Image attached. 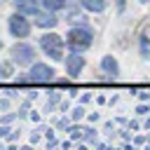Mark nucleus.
Returning <instances> with one entry per match:
<instances>
[{
  "label": "nucleus",
  "instance_id": "obj_2",
  "mask_svg": "<svg viewBox=\"0 0 150 150\" xmlns=\"http://www.w3.org/2000/svg\"><path fill=\"white\" fill-rule=\"evenodd\" d=\"M68 45L73 52H80V49H87L91 45V33L89 30H82V28H73L68 33Z\"/></svg>",
  "mask_w": 150,
  "mask_h": 150
},
{
  "label": "nucleus",
  "instance_id": "obj_10",
  "mask_svg": "<svg viewBox=\"0 0 150 150\" xmlns=\"http://www.w3.org/2000/svg\"><path fill=\"white\" fill-rule=\"evenodd\" d=\"M101 66H103V70H108V73H112V75H117V61L112 59V56H105L103 61H101Z\"/></svg>",
  "mask_w": 150,
  "mask_h": 150
},
{
  "label": "nucleus",
  "instance_id": "obj_13",
  "mask_svg": "<svg viewBox=\"0 0 150 150\" xmlns=\"http://www.w3.org/2000/svg\"><path fill=\"white\" fill-rule=\"evenodd\" d=\"M124 5H127V0H117V9H120V12L124 9Z\"/></svg>",
  "mask_w": 150,
  "mask_h": 150
},
{
  "label": "nucleus",
  "instance_id": "obj_6",
  "mask_svg": "<svg viewBox=\"0 0 150 150\" xmlns=\"http://www.w3.org/2000/svg\"><path fill=\"white\" fill-rule=\"evenodd\" d=\"M66 66H68V75H77V73L82 70V66H84V59L73 54V56L68 59V63H66Z\"/></svg>",
  "mask_w": 150,
  "mask_h": 150
},
{
  "label": "nucleus",
  "instance_id": "obj_4",
  "mask_svg": "<svg viewBox=\"0 0 150 150\" xmlns=\"http://www.w3.org/2000/svg\"><path fill=\"white\" fill-rule=\"evenodd\" d=\"M9 30H12L16 38H26V35H28V30H30V26H28V21H26L23 16L14 14V16L9 19Z\"/></svg>",
  "mask_w": 150,
  "mask_h": 150
},
{
  "label": "nucleus",
  "instance_id": "obj_9",
  "mask_svg": "<svg viewBox=\"0 0 150 150\" xmlns=\"http://www.w3.org/2000/svg\"><path fill=\"white\" fill-rule=\"evenodd\" d=\"M82 5L91 12H103L105 9V0H82Z\"/></svg>",
  "mask_w": 150,
  "mask_h": 150
},
{
  "label": "nucleus",
  "instance_id": "obj_7",
  "mask_svg": "<svg viewBox=\"0 0 150 150\" xmlns=\"http://www.w3.org/2000/svg\"><path fill=\"white\" fill-rule=\"evenodd\" d=\"M16 7H19L21 14H38V2L35 0H19Z\"/></svg>",
  "mask_w": 150,
  "mask_h": 150
},
{
  "label": "nucleus",
  "instance_id": "obj_14",
  "mask_svg": "<svg viewBox=\"0 0 150 150\" xmlns=\"http://www.w3.org/2000/svg\"><path fill=\"white\" fill-rule=\"evenodd\" d=\"M141 2H148V0H141Z\"/></svg>",
  "mask_w": 150,
  "mask_h": 150
},
{
  "label": "nucleus",
  "instance_id": "obj_8",
  "mask_svg": "<svg viewBox=\"0 0 150 150\" xmlns=\"http://www.w3.org/2000/svg\"><path fill=\"white\" fill-rule=\"evenodd\" d=\"M38 26H42V28H52V26H56V19L52 16V14H38Z\"/></svg>",
  "mask_w": 150,
  "mask_h": 150
},
{
  "label": "nucleus",
  "instance_id": "obj_1",
  "mask_svg": "<svg viewBox=\"0 0 150 150\" xmlns=\"http://www.w3.org/2000/svg\"><path fill=\"white\" fill-rule=\"evenodd\" d=\"M40 45H42V49H45L52 59H61V56H63V40H61L59 35L47 33V35H42Z\"/></svg>",
  "mask_w": 150,
  "mask_h": 150
},
{
  "label": "nucleus",
  "instance_id": "obj_5",
  "mask_svg": "<svg viewBox=\"0 0 150 150\" xmlns=\"http://www.w3.org/2000/svg\"><path fill=\"white\" fill-rule=\"evenodd\" d=\"M30 77H33V80H38V82H49V80L54 77V70H52L49 66H45V63H38V66H33Z\"/></svg>",
  "mask_w": 150,
  "mask_h": 150
},
{
  "label": "nucleus",
  "instance_id": "obj_11",
  "mask_svg": "<svg viewBox=\"0 0 150 150\" xmlns=\"http://www.w3.org/2000/svg\"><path fill=\"white\" fill-rule=\"evenodd\" d=\"M42 5L47 9H61L63 7V0H42Z\"/></svg>",
  "mask_w": 150,
  "mask_h": 150
},
{
  "label": "nucleus",
  "instance_id": "obj_3",
  "mask_svg": "<svg viewBox=\"0 0 150 150\" xmlns=\"http://www.w3.org/2000/svg\"><path fill=\"white\" fill-rule=\"evenodd\" d=\"M33 47H28V45H16L14 49H12V56H14V61L19 63V66H26V63H30L33 61Z\"/></svg>",
  "mask_w": 150,
  "mask_h": 150
},
{
  "label": "nucleus",
  "instance_id": "obj_15",
  "mask_svg": "<svg viewBox=\"0 0 150 150\" xmlns=\"http://www.w3.org/2000/svg\"><path fill=\"white\" fill-rule=\"evenodd\" d=\"M0 47H2V45H0Z\"/></svg>",
  "mask_w": 150,
  "mask_h": 150
},
{
  "label": "nucleus",
  "instance_id": "obj_12",
  "mask_svg": "<svg viewBox=\"0 0 150 150\" xmlns=\"http://www.w3.org/2000/svg\"><path fill=\"white\" fill-rule=\"evenodd\" d=\"M0 73H2V77L9 75V63H2V66H0Z\"/></svg>",
  "mask_w": 150,
  "mask_h": 150
}]
</instances>
